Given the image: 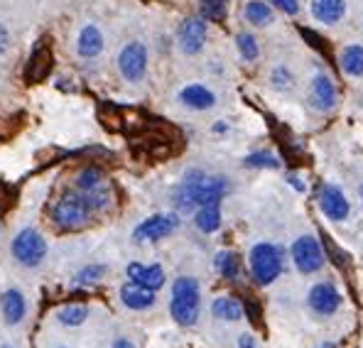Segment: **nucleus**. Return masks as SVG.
Masks as SVG:
<instances>
[{
  "mask_svg": "<svg viewBox=\"0 0 363 348\" xmlns=\"http://www.w3.org/2000/svg\"><path fill=\"white\" fill-rule=\"evenodd\" d=\"M228 191V181L223 176H211L199 169L186 172L184 181L179 184L174 203L179 211H191L196 206H206V203H221V199Z\"/></svg>",
  "mask_w": 363,
  "mask_h": 348,
  "instance_id": "f257e3e1",
  "label": "nucleus"
},
{
  "mask_svg": "<svg viewBox=\"0 0 363 348\" xmlns=\"http://www.w3.org/2000/svg\"><path fill=\"white\" fill-rule=\"evenodd\" d=\"M201 309V292L199 282L194 277L182 275L172 285V302H169V312L179 326H194L199 319Z\"/></svg>",
  "mask_w": 363,
  "mask_h": 348,
  "instance_id": "f03ea898",
  "label": "nucleus"
},
{
  "mask_svg": "<svg viewBox=\"0 0 363 348\" xmlns=\"http://www.w3.org/2000/svg\"><path fill=\"white\" fill-rule=\"evenodd\" d=\"M91 213H96L94 208H91V203L86 196L79 191V194H64L60 201L55 203V208H52V218H55V223L64 231H79V228H84L89 223Z\"/></svg>",
  "mask_w": 363,
  "mask_h": 348,
  "instance_id": "7ed1b4c3",
  "label": "nucleus"
},
{
  "mask_svg": "<svg viewBox=\"0 0 363 348\" xmlns=\"http://www.w3.org/2000/svg\"><path fill=\"white\" fill-rule=\"evenodd\" d=\"M248 262L258 285H272L282 275V250L272 243H255L248 253Z\"/></svg>",
  "mask_w": 363,
  "mask_h": 348,
  "instance_id": "20e7f679",
  "label": "nucleus"
},
{
  "mask_svg": "<svg viewBox=\"0 0 363 348\" xmlns=\"http://www.w3.org/2000/svg\"><path fill=\"white\" fill-rule=\"evenodd\" d=\"M13 255L15 260L28 267L40 265L42 258L47 255V240L35 228H25L13 238Z\"/></svg>",
  "mask_w": 363,
  "mask_h": 348,
  "instance_id": "39448f33",
  "label": "nucleus"
},
{
  "mask_svg": "<svg viewBox=\"0 0 363 348\" xmlns=\"http://www.w3.org/2000/svg\"><path fill=\"white\" fill-rule=\"evenodd\" d=\"M292 260H295V267L302 272V275H312V272H319L324 267V253L322 245L317 243V238L312 235H302L292 243Z\"/></svg>",
  "mask_w": 363,
  "mask_h": 348,
  "instance_id": "423d86ee",
  "label": "nucleus"
},
{
  "mask_svg": "<svg viewBox=\"0 0 363 348\" xmlns=\"http://www.w3.org/2000/svg\"><path fill=\"white\" fill-rule=\"evenodd\" d=\"M118 67L121 74L128 82H140L145 77L147 69V50L143 42H130V45L123 47L121 57H118Z\"/></svg>",
  "mask_w": 363,
  "mask_h": 348,
  "instance_id": "0eeeda50",
  "label": "nucleus"
},
{
  "mask_svg": "<svg viewBox=\"0 0 363 348\" xmlns=\"http://www.w3.org/2000/svg\"><path fill=\"white\" fill-rule=\"evenodd\" d=\"M179 226V218L172 216V213H157V216H150L140 223V226L133 231V238L138 243H145V240H160V238H167L169 233H174Z\"/></svg>",
  "mask_w": 363,
  "mask_h": 348,
  "instance_id": "6e6552de",
  "label": "nucleus"
},
{
  "mask_svg": "<svg viewBox=\"0 0 363 348\" xmlns=\"http://www.w3.org/2000/svg\"><path fill=\"white\" fill-rule=\"evenodd\" d=\"M319 208H322L324 216L332 218V221H344L351 211L349 199H346V194L336 184L319 186Z\"/></svg>",
  "mask_w": 363,
  "mask_h": 348,
  "instance_id": "1a4fd4ad",
  "label": "nucleus"
},
{
  "mask_svg": "<svg viewBox=\"0 0 363 348\" xmlns=\"http://www.w3.org/2000/svg\"><path fill=\"white\" fill-rule=\"evenodd\" d=\"M307 302L312 307V312H317L319 317H332L336 309L341 307V294L332 282H319V285H314L309 290Z\"/></svg>",
  "mask_w": 363,
  "mask_h": 348,
  "instance_id": "9d476101",
  "label": "nucleus"
},
{
  "mask_svg": "<svg viewBox=\"0 0 363 348\" xmlns=\"http://www.w3.org/2000/svg\"><path fill=\"white\" fill-rule=\"evenodd\" d=\"M177 40L184 55H196V52H201V47H204V42H206V20L186 18L184 23L179 25Z\"/></svg>",
  "mask_w": 363,
  "mask_h": 348,
  "instance_id": "9b49d317",
  "label": "nucleus"
},
{
  "mask_svg": "<svg viewBox=\"0 0 363 348\" xmlns=\"http://www.w3.org/2000/svg\"><path fill=\"white\" fill-rule=\"evenodd\" d=\"M309 106L317 108L319 113H329L336 108V86L329 77L317 74L309 84Z\"/></svg>",
  "mask_w": 363,
  "mask_h": 348,
  "instance_id": "f8f14e48",
  "label": "nucleus"
},
{
  "mask_svg": "<svg viewBox=\"0 0 363 348\" xmlns=\"http://www.w3.org/2000/svg\"><path fill=\"white\" fill-rule=\"evenodd\" d=\"M128 277L130 282L140 287H147V290H160L164 285V270L160 265H140V262H130L128 265Z\"/></svg>",
  "mask_w": 363,
  "mask_h": 348,
  "instance_id": "ddd939ff",
  "label": "nucleus"
},
{
  "mask_svg": "<svg viewBox=\"0 0 363 348\" xmlns=\"http://www.w3.org/2000/svg\"><path fill=\"white\" fill-rule=\"evenodd\" d=\"M312 18L324 25H336L346 15V0H312Z\"/></svg>",
  "mask_w": 363,
  "mask_h": 348,
  "instance_id": "4468645a",
  "label": "nucleus"
},
{
  "mask_svg": "<svg viewBox=\"0 0 363 348\" xmlns=\"http://www.w3.org/2000/svg\"><path fill=\"white\" fill-rule=\"evenodd\" d=\"M179 101L186 106V108H194V111H209L216 106V96L213 91H209L201 84H189L179 91Z\"/></svg>",
  "mask_w": 363,
  "mask_h": 348,
  "instance_id": "2eb2a0df",
  "label": "nucleus"
},
{
  "mask_svg": "<svg viewBox=\"0 0 363 348\" xmlns=\"http://www.w3.org/2000/svg\"><path fill=\"white\" fill-rule=\"evenodd\" d=\"M121 299L128 309H135V312H143V309L152 307L155 304V290H147V287H140L135 282H128V285L121 287Z\"/></svg>",
  "mask_w": 363,
  "mask_h": 348,
  "instance_id": "dca6fc26",
  "label": "nucleus"
},
{
  "mask_svg": "<svg viewBox=\"0 0 363 348\" xmlns=\"http://www.w3.org/2000/svg\"><path fill=\"white\" fill-rule=\"evenodd\" d=\"M52 69V52L47 45H37L35 52H32L30 62H28V72H25V77H28V82H42V79L50 74Z\"/></svg>",
  "mask_w": 363,
  "mask_h": 348,
  "instance_id": "f3484780",
  "label": "nucleus"
},
{
  "mask_svg": "<svg viewBox=\"0 0 363 348\" xmlns=\"http://www.w3.org/2000/svg\"><path fill=\"white\" fill-rule=\"evenodd\" d=\"M243 15L255 28H268V25L275 23V8H272V3H265V0H248L243 8Z\"/></svg>",
  "mask_w": 363,
  "mask_h": 348,
  "instance_id": "a211bd4d",
  "label": "nucleus"
},
{
  "mask_svg": "<svg viewBox=\"0 0 363 348\" xmlns=\"http://www.w3.org/2000/svg\"><path fill=\"white\" fill-rule=\"evenodd\" d=\"M339 67L346 77L361 79L363 77V45H346L344 50H341Z\"/></svg>",
  "mask_w": 363,
  "mask_h": 348,
  "instance_id": "6ab92c4d",
  "label": "nucleus"
},
{
  "mask_svg": "<svg viewBox=\"0 0 363 348\" xmlns=\"http://www.w3.org/2000/svg\"><path fill=\"white\" fill-rule=\"evenodd\" d=\"M101 50H104V35L99 32V28H94V25H86V28L82 30V35H79V42H77V52L82 57H96L101 55Z\"/></svg>",
  "mask_w": 363,
  "mask_h": 348,
  "instance_id": "aec40b11",
  "label": "nucleus"
},
{
  "mask_svg": "<svg viewBox=\"0 0 363 348\" xmlns=\"http://www.w3.org/2000/svg\"><path fill=\"white\" fill-rule=\"evenodd\" d=\"M194 223L201 233H213L221 228V206L218 203H206L199 206L194 213Z\"/></svg>",
  "mask_w": 363,
  "mask_h": 348,
  "instance_id": "412c9836",
  "label": "nucleus"
},
{
  "mask_svg": "<svg viewBox=\"0 0 363 348\" xmlns=\"http://www.w3.org/2000/svg\"><path fill=\"white\" fill-rule=\"evenodd\" d=\"M211 312L216 319L223 321H238L243 319V304L233 297H216L211 304Z\"/></svg>",
  "mask_w": 363,
  "mask_h": 348,
  "instance_id": "4be33fe9",
  "label": "nucleus"
},
{
  "mask_svg": "<svg viewBox=\"0 0 363 348\" xmlns=\"http://www.w3.org/2000/svg\"><path fill=\"white\" fill-rule=\"evenodd\" d=\"M3 314L8 324H20L25 317V297L18 290H8L3 294Z\"/></svg>",
  "mask_w": 363,
  "mask_h": 348,
  "instance_id": "5701e85b",
  "label": "nucleus"
},
{
  "mask_svg": "<svg viewBox=\"0 0 363 348\" xmlns=\"http://www.w3.org/2000/svg\"><path fill=\"white\" fill-rule=\"evenodd\" d=\"M213 265H216L218 275L226 277V280H236V277L241 275V258H238V253H233V250H221V253L216 255V260H213Z\"/></svg>",
  "mask_w": 363,
  "mask_h": 348,
  "instance_id": "b1692460",
  "label": "nucleus"
},
{
  "mask_svg": "<svg viewBox=\"0 0 363 348\" xmlns=\"http://www.w3.org/2000/svg\"><path fill=\"white\" fill-rule=\"evenodd\" d=\"M77 186H79V191H82V194H91V191H99V189H104V186H108V184H106V176H104V172H101L99 167H86V169H82V172H79Z\"/></svg>",
  "mask_w": 363,
  "mask_h": 348,
  "instance_id": "393cba45",
  "label": "nucleus"
},
{
  "mask_svg": "<svg viewBox=\"0 0 363 348\" xmlns=\"http://www.w3.org/2000/svg\"><path fill=\"white\" fill-rule=\"evenodd\" d=\"M201 18L211 23H221L228 13V0H199Z\"/></svg>",
  "mask_w": 363,
  "mask_h": 348,
  "instance_id": "a878e982",
  "label": "nucleus"
},
{
  "mask_svg": "<svg viewBox=\"0 0 363 348\" xmlns=\"http://www.w3.org/2000/svg\"><path fill=\"white\" fill-rule=\"evenodd\" d=\"M86 317H89V309L84 307V304H69V307L60 309V314H57V319H60L64 326H79L86 321Z\"/></svg>",
  "mask_w": 363,
  "mask_h": 348,
  "instance_id": "bb28decb",
  "label": "nucleus"
},
{
  "mask_svg": "<svg viewBox=\"0 0 363 348\" xmlns=\"http://www.w3.org/2000/svg\"><path fill=\"white\" fill-rule=\"evenodd\" d=\"M236 47H238V52H241V57L245 59V62H255L258 55H260L258 42H255V37L250 35V32H238V35H236Z\"/></svg>",
  "mask_w": 363,
  "mask_h": 348,
  "instance_id": "cd10ccee",
  "label": "nucleus"
},
{
  "mask_svg": "<svg viewBox=\"0 0 363 348\" xmlns=\"http://www.w3.org/2000/svg\"><path fill=\"white\" fill-rule=\"evenodd\" d=\"M245 167H265V169H277L280 167V159L272 152H253L243 159Z\"/></svg>",
  "mask_w": 363,
  "mask_h": 348,
  "instance_id": "c85d7f7f",
  "label": "nucleus"
},
{
  "mask_svg": "<svg viewBox=\"0 0 363 348\" xmlns=\"http://www.w3.org/2000/svg\"><path fill=\"white\" fill-rule=\"evenodd\" d=\"M106 275V265H89L77 275V285H94Z\"/></svg>",
  "mask_w": 363,
  "mask_h": 348,
  "instance_id": "c756f323",
  "label": "nucleus"
},
{
  "mask_svg": "<svg viewBox=\"0 0 363 348\" xmlns=\"http://www.w3.org/2000/svg\"><path fill=\"white\" fill-rule=\"evenodd\" d=\"M270 82H272V86L275 89H292V74L287 72L285 67H277L275 72L270 74Z\"/></svg>",
  "mask_w": 363,
  "mask_h": 348,
  "instance_id": "7c9ffc66",
  "label": "nucleus"
},
{
  "mask_svg": "<svg viewBox=\"0 0 363 348\" xmlns=\"http://www.w3.org/2000/svg\"><path fill=\"white\" fill-rule=\"evenodd\" d=\"M270 3H272V8L282 10L285 15H297V13H300V3H297V0H270Z\"/></svg>",
  "mask_w": 363,
  "mask_h": 348,
  "instance_id": "2f4dec72",
  "label": "nucleus"
},
{
  "mask_svg": "<svg viewBox=\"0 0 363 348\" xmlns=\"http://www.w3.org/2000/svg\"><path fill=\"white\" fill-rule=\"evenodd\" d=\"M238 348H255V339L250 334L238 336Z\"/></svg>",
  "mask_w": 363,
  "mask_h": 348,
  "instance_id": "473e14b6",
  "label": "nucleus"
},
{
  "mask_svg": "<svg viewBox=\"0 0 363 348\" xmlns=\"http://www.w3.org/2000/svg\"><path fill=\"white\" fill-rule=\"evenodd\" d=\"M8 42H10L8 30H5V25H0V55H3V52L8 50Z\"/></svg>",
  "mask_w": 363,
  "mask_h": 348,
  "instance_id": "72a5a7b5",
  "label": "nucleus"
},
{
  "mask_svg": "<svg viewBox=\"0 0 363 348\" xmlns=\"http://www.w3.org/2000/svg\"><path fill=\"white\" fill-rule=\"evenodd\" d=\"M287 181H290V184L295 186L297 191H304V184L300 181V176H297V174H290V176H287Z\"/></svg>",
  "mask_w": 363,
  "mask_h": 348,
  "instance_id": "f704fd0d",
  "label": "nucleus"
},
{
  "mask_svg": "<svg viewBox=\"0 0 363 348\" xmlns=\"http://www.w3.org/2000/svg\"><path fill=\"white\" fill-rule=\"evenodd\" d=\"M113 348H135V346H133L128 339H118V341H116V344H113Z\"/></svg>",
  "mask_w": 363,
  "mask_h": 348,
  "instance_id": "c9c22d12",
  "label": "nucleus"
},
{
  "mask_svg": "<svg viewBox=\"0 0 363 348\" xmlns=\"http://www.w3.org/2000/svg\"><path fill=\"white\" fill-rule=\"evenodd\" d=\"M317 348H336V346L332 344V341H324V344H319Z\"/></svg>",
  "mask_w": 363,
  "mask_h": 348,
  "instance_id": "e433bc0d",
  "label": "nucleus"
},
{
  "mask_svg": "<svg viewBox=\"0 0 363 348\" xmlns=\"http://www.w3.org/2000/svg\"><path fill=\"white\" fill-rule=\"evenodd\" d=\"M3 348H10V346H3Z\"/></svg>",
  "mask_w": 363,
  "mask_h": 348,
  "instance_id": "4c0bfd02",
  "label": "nucleus"
}]
</instances>
